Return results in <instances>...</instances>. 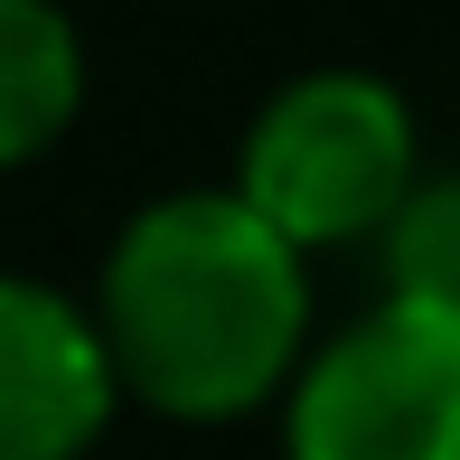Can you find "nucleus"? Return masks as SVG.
I'll return each mask as SVG.
<instances>
[{
  "instance_id": "obj_5",
  "label": "nucleus",
  "mask_w": 460,
  "mask_h": 460,
  "mask_svg": "<svg viewBox=\"0 0 460 460\" xmlns=\"http://www.w3.org/2000/svg\"><path fill=\"white\" fill-rule=\"evenodd\" d=\"M94 57L66 0H0V179L38 170L85 122Z\"/></svg>"
},
{
  "instance_id": "obj_3",
  "label": "nucleus",
  "mask_w": 460,
  "mask_h": 460,
  "mask_svg": "<svg viewBox=\"0 0 460 460\" xmlns=\"http://www.w3.org/2000/svg\"><path fill=\"white\" fill-rule=\"evenodd\" d=\"M273 432L282 460H460V310L367 291L301 348Z\"/></svg>"
},
{
  "instance_id": "obj_4",
  "label": "nucleus",
  "mask_w": 460,
  "mask_h": 460,
  "mask_svg": "<svg viewBox=\"0 0 460 460\" xmlns=\"http://www.w3.org/2000/svg\"><path fill=\"white\" fill-rule=\"evenodd\" d=\"M122 413L85 291L0 263V460H85Z\"/></svg>"
},
{
  "instance_id": "obj_2",
  "label": "nucleus",
  "mask_w": 460,
  "mask_h": 460,
  "mask_svg": "<svg viewBox=\"0 0 460 460\" xmlns=\"http://www.w3.org/2000/svg\"><path fill=\"white\" fill-rule=\"evenodd\" d=\"M423 170V113L385 66H301L244 113L226 188L301 263H320L367 254Z\"/></svg>"
},
{
  "instance_id": "obj_1",
  "label": "nucleus",
  "mask_w": 460,
  "mask_h": 460,
  "mask_svg": "<svg viewBox=\"0 0 460 460\" xmlns=\"http://www.w3.org/2000/svg\"><path fill=\"white\" fill-rule=\"evenodd\" d=\"M85 310L122 404L188 432L273 413L301 348L320 339L310 263L226 179L141 198L103 244Z\"/></svg>"
},
{
  "instance_id": "obj_6",
  "label": "nucleus",
  "mask_w": 460,
  "mask_h": 460,
  "mask_svg": "<svg viewBox=\"0 0 460 460\" xmlns=\"http://www.w3.org/2000/svg\"><path fill=\"white\" fill-rule=\"evenodd\" d=\"M367 263H376V291H394V301L460 310V170H423L413 179L404 207L376 226Z\"/></svg>"
}]
</instances>
